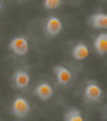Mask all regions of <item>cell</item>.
<instances>
[{
	"instance_id": "cell-1",
	"label": "cell",
	"mask_w": 107,
	"mask_h": 121,
	"mask_svg": "<svg viewBox=\"0 0 107 121\" xmlns=\"http://www.w3.org/2000/svg\"><path fill=\"white\" fill-rule=\"evenodd\" d=\"M83 97L86 103H100L103 100V88L97 80H87L83 88Z\"/></svg>"
},
{
	"instance_id": "cell-2",
	"label": "cell",
	"mask_w": 107,
	"mask_h": 121,
	"mask_svg": "<svg viewBox=\"0 0 107 121\" xmlns=\"http://www.w3.org/2000/svg\"><path fill=\"white\" fill-rule=\"evenodd\" d=\"M29 39L26 38L24 35H17L14 36L12 39L9 41V44H8V48H9L11 53H14L15 56H26L29 52Z\"/></svg>"
},
{
	"instance_id": "cell-3",
	"label": "cell",
	"mask_w": 107,
	"mask_h": 121,
	"mask_svg": "<svg viewBox=\"0 0 107 121\" xmlns=\"http://www.w3.org/2000/svg\"><path fill=\"white\" fill-rule=\"evenodd\" d=\"M11 113L15 118H26L30 113V103L24 97H15L11 101Z\"/></svg>"
},
{
	"instance_id": "cell-4",
	"label": "cell",
	"mask_w": 107,
	"mask_h": 121,
	"mask_svg": "<svg viewBox=\"0 0 107 121\" xmlns=\"http://www.w3.org/2000/svg\"><path fill=\"white\" fill-rule=\"evenodd\" d=\"M11 83H12V86L15 89H20V91L27 89L30 85V73L26 68H17L12 73Z\"/></svg>"
},
{
	"instance_id": "cell-5",
	"label": "cell",
	"mask_w": 107,
	"mask_h": 121,
	"mask_svg": "<svg viewBox=\"0 0 107 121\" xmlns=\"http://www.w3.org/2000/svg\"><path fill=\"white\" fill-rule=\"evenodd\" d=\"M63 29V23L57 15H48L44 21V32L48 38H56L57 35H60Z\"/></svg>"
},
{
	"instance_id": "cell-6",
	"label": "cell",
	"mask_w": 107,
	"mask_h": 121,
	"mask_svg": "<svg viewBox=\"0 0 107 121\" xmlns=\"http://www.w3.org/2000/svg\"><path fill=\"white\" fill-rule=\"evenodd\" d=\"M53 74L56 77V82L60 86H68L72 82V71L63 64H57L53 67Z\"/></svg>"
},
{
	"instance_id": "cell-7",
	"label": "cell",
	"mask_w": 107,
	"mask_h": 121,
	"mask_svg": "<svg viewBox=\"0 0 107 121\" xmlns=\"http://www.w3.org/2000/svg\"><path fill=\"white\" fill-rule=\"evenodd\" d=\"M33 94H35L36 98H39L41 101H47L50 100L53 97V94H54V89H53L51 83L47 82V80H41L36 83L35 89H33Z\"/></svg>"
},
{
	"instance_id": "cell-8",
	"label": "cell",
	"mask_w": 107,
	"mask_h": 121,
	"mask_svg": "<svg viewBox=\"0 0 107 121\" xmlns=\"http://www.w3.org/2000/svg\"><path fill=\"white\" fill-rule=\"evenodd\" d=\"M87 24L91 26L92 29L97 30H106L107 27V15L104 12H94L87 17Z\"/></svg>"
},
{
	"instance_id": "cell-9",
	"label": "cell",
	"mask_w": 107,
	"mask_h": 121,
	"mask_svg": "<svg viewBox=\"0 0 107 121\" xmlns=\"http://www.w3.org/2000/svg\"><path fill=\"white\" fill-rule=\"evenodd\" d=\"M89 53H91L89 47H87V44L83 43V41L74 44L72 48H71V56H72V59H75V60H85V59H87Z\"/></svg>"
},
{
	"instance_id": "cell-10",
	"label": "cell",
	"mask_w": 107,
	"mask_h": 121,
	"mask_svg": "<svg viewBox=\"0 0 107 121\" xmlns=\"http://www.w3.org/2000/svg\"><path fill=\"white\" fill-rule=\"evenodd\" d=\"M94 50L98 56H104L107 53V33L101 32L94 38Z\"/></svg>"
},
{
	"instance_id": "cell-11",
	"label": "cell",
	"mask_w": 107,
	"mask_h": 121,
	"mask_svg": "<svg viewBox=\"0 0 107 121\" xmlns=\"http://www.w3.org/2000/svg\"><path fill=\"white\" fill-rule=\"evenodd\" d=\"M63 121H85L83 113L77 108H68L63 113Z\"/></svg>"
},
{
	"instance_id": "cell-12",
	"label": "cell",
	"mask_w": 107,
	"mask_h": 121,
	"mask_svg": "<svg viewBox=\"0 0 107 121\" xmlns=\"http://www.w3.org/2000/svg\"><path fill=\"white\" fill-rule=\"evenodd\" d=\"M62 5H63V0H44L42 2L44 9H47V11H54Z\"/></svg>"
},
{
	"instance_id": "cell-13",
	"label": "cell",
	"mask_w": 107,
	"mask_h": 121,
	"mask_svg": "<svg viewBox=\"0 0 107 121\" xmlns=\"http://www.w3.org/2000/svg\"><path fill=\"white\" fill-rule=\"evenodd\" d=\"M3 6H5V2L0 0V14H2V11H3Z\"/></svg>"
}]
</instances>
